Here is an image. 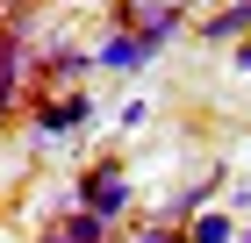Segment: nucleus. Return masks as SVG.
I'll return each instance as SVG.
<instances>
[{"instance_id":"f8f14e48","label":"nucleus","mask_w":251,"mask_h":243,"mask_svg":"<svg viewBox=\"0 0 251 243\" xmlns=\"http://www.w3.org/2000/svg\"><path fill=\"white\" fill-rule=\"evenodd\" d=\"M244 243H251V236H244Z\"/></svg>"},{"instance_id":"9b49d317","label":"nucleus","mask_w":251,"mask_h":243,"mask_svg":"<svg viewBox=\"0 0 251 243\" xmlns=\"http://www.w3.org/2000/svg\"><path fill=\"white\" fill-rule=\"evenodd\" d=\"M43 243H65V236H58V229H50V236H43Z\"/></svg>"},{"instance_id":"6e6552de","label":"nucleus","mask_w":251,"mask_h":243,"mask_svg":"<svg viewBox=\"0 0 251 243\" xmlns=\"http://www.w3.org/2000/svg\"><path fill=\"white\" fill-rule=\"evenodd\" d=\"M187 243H237V229H230V215H201L187 229Z\"/></svg>"},{"instance_id":"423d86ee","label":"nucleus","mask_w":251,"mask_h":243,"mask_svg":"<svg viewBox=\"0 0 251 243\" xmlns=\"http://www.w3.org/2000/svg\"><path fill=\"white\" fill-rule=\"evenodd\" d=\"M173 29H179V7H165V0H151V7H144V15H136V36H151L158 50H165V43H173Z\"/></svg>"},{"instance_id":"7ed1b4c3","label":"nucleus","mask_w":251,"mask_h":243,"mask_svg":"<svg viewBox=\"0 0 251 243\" xmlns=\"http://www.w3.org/2000/svg\"><path fill=\"white\" fill-rule=\"evenodd\" d=\"M94 57H100V65H115V72H144V65L158 57V43H151V36H136V29H115V36L100 43Z\"/></svg>"},{"instance_id":"f257e3e1","label":"nucleus","mask_w":251,"mask_h":243,"mask_svg":"<svg viewBox=\"0 0 251 243\" xmlns=\"http://www.w3.org/2000/svg\"><path fill=\"white\" fill-rule=\"evenodd\" d=\"M129 200H136V186H129V172L108 157V165H94L86 179H79V207H94L100 222H122L129 215Z\"/></svg>"},{"instance_id":"9d476101","label":"nucleus","mask_w":251,"mask_h":243,"mask_svg":"<svg viewBox=\"0 0 251 243\" xmlns=\"http://www.w3.org/2000/svg\"><path fill=\"white\" fill-rule=\"evenodd\" d=\"M237 72H251V36H244V43H237Z\"/></svg>"},{"instance_id":"1a4fd4ad","label":"nucleus","mask_w":251,"mask_h":243,"mask_svg":"<svg viewBox=\"0 0 251 243\" xmlns=\"http://www.w3.org/2000/svg\"><path fill=\"white\" fill-rule=\"evenodd\" d=\"M136 243H187V236H179L173 222H151V229H144V236H136Z\"/></svg>"},{"instance_id":"39448f33","label":"nucleus","mask_w":251,"mask_h":243,"mask_svg":"<svg viewBox=\"0 0 251 243\" xmlns=\"http://www.w3.org/2000/svg\"><path fill=\"white\" fill-rule=\"evenodd\" d=\"M15 93H22V29H7L0 36V114L15 108Z\"/></svg>"},{"instance_id":"20e7f679","label":"nucleus","mask_w":251,"mask_h":243,"mask_svg":"<svg viewBox=\"0 0 251 243\" xmlns=\"http://www.w3.org/2000/svg\"><path fill=\"white\" fill-rule=\"evenodd\" d=\"M251 36V0H230L215 22H201V43H244Z\"/></svg>"},{"instance_id":"0eeeda50","label":"nucleus","mask_w":251,"mask_h":243,"mask_svg":"<svg viewBox=\"0 0 251 243\" xmlns=\"http://www.w3.org/2000/svg\"><path fill=\"white\" fill-rule=\"evenodd\" d=\"M58 236H65V243H108V222H100L94 207H72V215L58 222Z\"/></svg>"},{"instance_id":"f03ea898","label":"nucleus","mask_w":251,"mask_h":243,"mask_svg":"<svg viewBox=\"0 0 251 243\" xmlns=\"http://www.w3.org/2000/svg\"><path fill=\"white\" fill-rule=\"evenodd\" d=\"M72 129H94V93H65V100H50V108L36 114L43 143H58V136H72Z\"/></svg>"}]
</instances>
